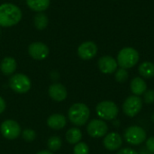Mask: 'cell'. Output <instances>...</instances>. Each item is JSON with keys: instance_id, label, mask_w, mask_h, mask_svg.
Masks as SVG:
<instances>
[{"instance_id": "cell-14", "label": "cell", "mask_w": 154, "mask_h": 154, "mask_svg": "<svg viewBox=\"0 0 154 154\" xmlns=\"http://www.w3.org/2000/svg\"><path fill=\"white\" fill-rule=\"evenodd\" d=\"M48 93L51 98L57 102H61L65 100L68 95L66 88L60 83H54L51 85L49 87Z\"/></svg>"}, {"instance_id": "cell-1", "label": "cell", "mask_w": 154, "mask_h": 154, "mask_svg": "<svg viewBox=\"0 0 154 154\" xmlns=\"http://www.w3.org/2000/svg\"><path fill=\"white\" fill-rule=\"evenodd\" d=\"M22 16V11L17 5L11 3L0 5V26H14L21 21Z\"/></svg>"}, {"instance_id": "cell-11", "label": "cell", "mask_w": 154, "mask_h": 154, "mask_svg": "<svg viewBox=\"0 0 154 154\" xmlns=\"http://www.w3.org/2000/svg\"><path fill=\"white\" fill-rule=\"evenodd\" d=\"M97 53V46L94 42H85L78 48V55L84 60L93 59Z\"/></svg>"}, {"instance_id": "cell-26", "label": "cell", "mask_w": 154, "mask_h": 154, "mask_svg": "<svg viewBox=\"0 0 154 154\" xmlns=\"http://www.w3.org/2000/svg\"><path fill=\"white\" fill-rule=\"evenodd\" d=\"M143 101L145 104L152 105L154 103V90L153 89H148L143 94Z\"/></svg>"}, {"instance_id": "cell-30", "label": "cell", "mask_w": 154, "mask_h": 154, "mask_svg": "<svg viewBox=\"0 0 154 154\" xmlns=\"http://www.w3.org/2000/svg\"><path fill=\"white\" fill-rule=\"evenodd\" d=\"M36 154H53L50 151H42V152H39L38 153Z\"/></svg>"}, {"instance_id": "cell-21", "label": "cell", "mask_w": 154, "mask_h": 154, "mask_svg": "<svg viewBox=\"0 0 154 154\" xmlns=\"http://www.w3.org/2000/svg\"><path fill=\"white\" fill-rule=\"evenodd\" d=\"M49 23V19L45 14L42 12L38 13L34 15L33 17V24L37 30H44Z\"/></svg>"}, {"instance_id": "cell-16", "label": "cell", "mask_w": 154, "mask_h": 154, "mask_svg": "<svg viewBox=\"0 0 154 154\" xmlns=\"http://www.w3.org/2000/svg\"><path fill=\"white\" fill-rule=\"evenodd\" d=\"M16 60L12 57H5L2 60L0 63V69L2 73L5 76L13 75L16 69Z\"/></svg>"}, {"instance_id": "cell-22", "label": "cell", "mask_w": 154, "mask_h": 154, "mask_svg": "<svg viewBox=\"0 0 154 154\" xmlns=\"http://www.w3.org/2000/svg\"><path fill=\"white\" fill-rule=\"evenodd\" d=\"M47 144H48V148L51 151L56 152V151L60 149V147L62 145V142H61L60 137H58V136H51V137L49 138Z\"/></svg>"}, {"instance_id": "cell-8", "label": "cell", "mask_w": 154, "mask_h": 154, "mask_svg": "<svg viewBox=\"0 0 154 154\" xmlns=\"http://www.w3.org/2000/svg\"><path fill=\"white\" fill-rule=\"evenodd\" d=\"M87 132L93 138H101L108 133V125L102 119H93L87 125Z\"/></svg>"}, {"instance_id": "cell-23", "label": "cell", "mask_w": 154, "mask_h": 154, "mask_svg": "<svg viewBox=\"0 0 154 154\" xmlns=\"http://www.w3.org/2000/svg\"><path fill=\"white\" fill-rule=\"evenodd\" d=\"M128 77H129V73H128L127 69H122V68L116 69V74H115V79H116V80L117 82H119V83H124V82H125V81L127 80Z\"/></svg>"}, {"instance_id": "cell-28", "label": "cell", "mask_w": 154, "mask_h": 154, "mask_svg": "<svg viewBox=\"0 0 154 154\" xmlns=\"http://www.w3.org/2000/svg\"><path fill=\"white\" fill-rule=\"evenodd\" d=\"M116 154H139L135 150L132 148H122L119 149L118 152Z\"/></svg>"}, {"instance_id": "cell-24", "label": "cell", "mask_w": 154, "mask_h": 154, "mask_svg": "<svg viewBox=\"0 0 154 154\" xmlns=\"http://www.w3.org/2000/svg\"><path fill=\"white\" fill-rule=\"evenodd\" d=\"M73 152H74V154H88L89 148L87 143L79 142L75 145Z\"/></svg>"}, {"instance_id": "cell-10", "label": "cell", "mask_w": 154, "mask_h": 154, "mask_svg": "<svg viewBox=\"0 0 154 154\" xmlns=\"http://www.w3.org/2000/svg\"><path fill=\"white\" fill-rule=\"evenodd\" d=\"M28 53L32 59L36 60H42L48 57L50 53V50H49V47L43 42H35L29 45Z\"/></svg>"}, {"instance_id": "cell-13", "label": "cell", "mask_w": 154, "mask_h": 154, "mask_svg": "<svg viewBox=\"0 0 154 154\" xmlns=\"http://www.w3.org/2000/svg\"><path fill=\"white\" fill-rule=\"evenodd\" d=\"M100 71L104 74H112L116 71L118 64L116 60L111 56H103L97 62Z\"/></svg>"}, {"instance_id": "cell-29", "label": "cell", "mask_w": 154, "mask_h": 154, "mask_svg": "<svg viewBox=\"0 0 154 154\" xmlns=\"http://www.w3.org/2000/svg\"><path fill=\"white\" fill-rule=\"evenodd\" d=\"M5 106H6V105H5V100L3 99V97H0V114H2V113L5 111Z\"/></svg>"}, {"instance_id": "cell-27", "label": "cell", "mask_w": 154, "mask_h": 154, "mask_svg": "<svg viewBox=\"0 0 154 154\" xmlns=\"http://www.w3.org/2000/svg\"><path fill=\"white\" fill-rule=\"evenodd\" d=\"M145 147L149 152L154 154V136H152L145 141Z\"/></svg>"}, {"instance_id": "cell-31", "label": "cell", "mask_w": 154, "mask_h": 154, "mask_svg": "<svg viewBox=\"0 0 154 154\" xmlns=\"http://www.w3.org/2000/svg\"><path fill=\"white\" fill-rule=\"evenodd\" d=\"M151 119H152V122H153V123H154V114H153V115H152V116Z\"/></svg>"}, {"instance_id": "cell-7", "label": "cell", "mask_w": 154, "mask_h": 154, "mask_svg": "<svg viewBox=\"0 0 154 154\" xmlns=\"http://www.w3.org/2000/svg\"><path fill=\"white\" fill-rule=\"evenodd\" d=\"M143 100L138 96H130L123 103L122 108L125 116L129 117H134L137 116L143 108Z\"/></svg>"}, {"instance_id": "cell-17", "label": "cell", "mask_w": 154, "mask_h": 154, "mask_svg": "<svg viewBox=\"0 0 154 154\" xmlns=\"http://www.w3.org/2000/svg\"><path fill=\"white\" fill-rule=\"evenodd\" d=\"M66 117L61 114H53L47 119V125L49 127L54 130L62 129L66 125Z\"/></svg>"}, {"instance_id": "cell-12", "label": "cell", "mask_w": 154, "mask_h": 154, "mask_svg": "<svg viewBox=\"0 0 154 154\" xmlns=\"http://www.w3.org/2000/svg\"><path fill=\"white\" fill-rule=\"evenodd\" d=\"M103 144L105 148L108 151H116L121 148L123 144V138L119 134L116 132L108 133L106 134L103 140Z\"/></svg>"}, {"instance_id": "cell-9", "label": "cell", "mask_w": 154, "mask_h": 154, "mask_svg": "<svg viewBox=\"0 0 154 154\" xmlns=\"http://www.w3.org/2000/svg\"><path fill=\"white\" fill-rule=\"evenodd\" d=\"M0 131L2 135L7 140H14L21 134L19 124L14 120H5L1 124Z\"/></svg>"}, {"instance_id": "cell-32", "label": "cell", "mask_w": 154, "mask_h": 154, "mask_svg": "<svg viewBox=\"0 0 154 154\" xmlns=\"http://www.w3.org/2000/svg\"></svg>"}, {"instance_id": "cell-20", "label": "cell", "mask_w": 154, "mask_h": 154, "mask_svg": "<svg viewBox=\"0 0 154 154\" xmlns=\"http://www.w3.org/2000/svg\"><path fill=\"white\" fill-rule=\"evenodd\" d=\"M81 138H82V133L77 127L70 128L66 133V140L70 144H77L78 143L80 142Z\"/></svg>"}, {"instance_id": "cell-19", "label": "cell", "mask_w": 154, "mask_h": 154, "mask_svg": "<svg viewBox=\"0 0 154 154\" xmlns=\"http://www.w3.org/2000/svg\"><path fill=\"white\" fill-rule=\"evenodd\" d=\"M138 71L143 78L152 79L154 77V63L151 61H143L140 64Z\"/></svg>"}, {"instance_id": "cell-18", "label": "cell", "mask_w": 154, "mask_h": 154, "mask_svg": "<svg viewBox=\"0 0 154 154\" xmlns=\"http://www.w3.org/2000/svg\"><path fill=\"white\" fill-rule=\"evenodd\" d=\"M50 0H26V5L32 11L41 13L48 9L50 6Z\"/></svg>"}, {"instance_id": "cell-3", "label": "cell", "mask_w": 154, "mask_h": 154, "mask_svg": "<svg viewBox=\"0 0 154 154\" xmlns=\"http://www.w3.org/2000/svg\"><path fill=\"white\" fill-rule=\"evenodd\" d=\"M139 52L132 48V47H125L123 48L117 55V64L122 69H131L134 67L139 61Z\"/></svg>"}, {"instance_id": "cell-15", "label": "cell", "mask_w": 154, "mask_h": 154, "mask_svg": "<svg viewBox=\"0 0 154 154\" xmlns=\"http://www.w3.org/2000/svg\"><path fill=\"white\" fill-rule=\"evenodd\" d=\"M130 88L134 96H142L147 90V84L143 79L141 77H135L132 79L130 83Z\"/></svg>"}, {"instance_id": "cell-25", "label": "cell", "mask_w": 154, "mask_h": 154, "mask_svg": "<svg viewBox=\"0 0 154 154\" xmlns=\"http://www.w3.org/2000/svg\"><path fill=\"white\" fill-rule=\"evenodd\" d=\"M22 136L26 142H32L36 137V133L32 129H25L22 133Z\"/></svg>"}, {"instance_id": "cell-2", "label": "cell", "mask_w": 154, "mask_h": 154, "mask_svg": "<svg viewBox=\"0 0 154 154\" xmlns=\"http://www.w3.org/2000/svg\"><path fill=\"white\" fill-rule=\"evenodd\" d=\"M68 116L73 125L82 126L88 121L90 116V110L87 105L83 103H76L69 107Z\"/></svg>"}, {"instance_id": "cell-6", "label": "cell", "mask_w": 154, "mask_h": 154, "mask_svg": "<svg viewBox=\"0 0 154 154\" xmlns=\"http://www.w3.org/2000/svg\"><path fill=\"white\" fill-rule=\"evenodd\" d=\"M31 85L30 79L24 74H14L9 79V87L11 89L19 94L28 92L31 88Z\"/></svg>"}, {"instance_id": "cell-5", "label": "cell", "mask_w": 154, "mask_h": 154, "mask_svg": "<svg viewBox=\"0 0 154 154\" xmlns=\"http://www.w3.org/2000/svg\"><path fill=\"white\" fill-rule=\"evenodd\" d=\"M124 139L131 145H140L147 139L145 130L138 125H131L124 132Z\"/></svg>"}, {"instance_id": "cell-4", "label": "cell", "mask_w": 154, "mask_h": 154, "mask_svg": "<svg viewBox=\"0 0 154 154\" xmlns=\"http://www.w3.org/2000/svg\"><path fill=\"white\" fill-rule=\"evenodd\" d=\"M97 115L99 118L104 121H113L115 120L119 113V108L117 105L109 100L102 101L97 104L96 107Z\"/></svg>"}]
</instances>
